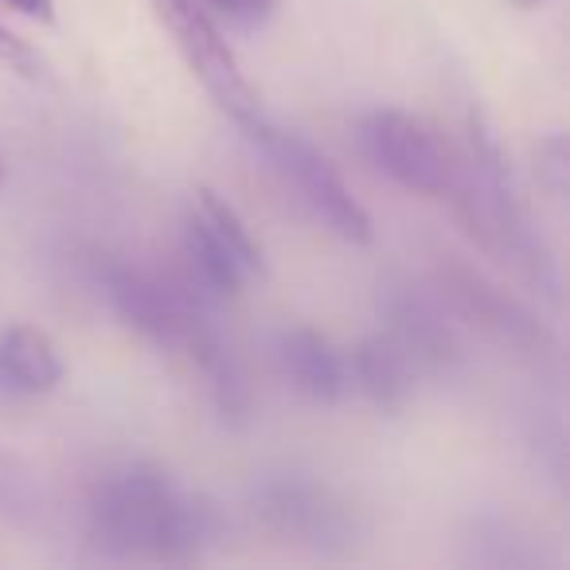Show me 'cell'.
Segmentation results:
<instances>
[{"mask_svg":"<svg viewBox=\"0 0 570 570\" xmlns=\"http://www.w3.org/2000/svg\"><path fill=\"white\" fill-rule=\"evenodd\" d=\"M160 24L168 28L176 51L184 56L188 71L204 82V90L212 95V102L227 114L230 121L246 129L250 137L266 134L269 121L262 114L258 90L250 87V79L238 67L230 43L223 40V32L215 28V20L199 9L196 0H153Z\"/></svg>","mask_w":570,"mask_h":570,"instance_id":"obj_3","label":"cell"},{"mask_svg":"<svg viewBox=\"0 0 570 570\" xmlns=\"http://www.w3.org/2000/svg\"><path fill=\"white\" fill-rule=\"evenodd\" d=\"M266 512L277 520V528L294 531V535L317 539L336 531V508L313 484H274L266 497Z\"/></svg>","mask_w":570,"mask_h":570,"instance_id":"obj_9","label":"cell"},{"mask_svg":"<svg viewBox=\"0 0 570 570\" xmlns=\"http://www.w3.org/2000/svg\"><path fill=\"white\" fill-rule=\"evenodd\" d=\"M414 360L419 356L411 352V344H403V336H372L360 344L352 367L364 395L380 411H403L414 395Z\"/></svg>","mask_w":570,"mask_h":570,"instance_id":"obj_7","label":"cell"},{"mask_svg":"<svg viewBox=\"0 0 570 570\" xmlns=\"http://www.w3.org/2000/svg\"><path fill=\"white\" fill-rule=\"evenodd\" d=\"M184 250H188V262H191V269H196V277L212 289V294H219V297L243 294V285L250 274H246L243 262H238L235 254L219 243V235L199 219V212L188 215V227H184Z\"/></svg>","mask_w":570,"mask_h":570,"instance_id":"obj_8","label":"cell"},{"mask_svg":"<svg viewBox=\"0 0 570 570\" xmlns=\"http://www.w3.org/2000/svg\"><path fill=\"white\" fill-rule=\"evenodd\" d=\"M258 141L266 145V153L274 157L277 173L294 184L297 199H302L333 235H341L344 243H356V246L372 243L375 238L372 215L352 196L344 176L336 173V165L317 145H309L297 134H282V129H274V126H269L266 134H258Z\"/></svg>","mask_w":570,"mask_h":570,"instance_id":"obj_4","label":"cell"},{"mask_svg":"<svg viewBox=\"0 0 570 570\" xmlns=\"http://www.w3.org/2000/svg\"><path fill=\"white\" fill-rule=\"evenodd\" d=\"M0 63H9V71L24 75V79H40L43 75V59L36 56L20 36H12L4 24H0Z\"/></svg>","mask_w":570,"mask_h":570,"instance_id":"obj_13","label":"cell"},{"mask_svg":"<svg viewBox=\"0 0 570 570\" xmlns=\"http://www.w3.org/2000/svg\"><path fill=\"white\" fill-rule=\"evenodd\" d=\"M12 9L28 20H40V24H51L56 20V0H9Z\"/></svg>","mask_w":570,"mask_h":570,"instance_id":"obj_14","label":"cell"},{"mask_svg":"<svg viewBox=\"0 0 570 570\" xmlns=\"http://www.w3.org/2000/svg\"><path fill=\"white\" fill-rule=\"evenodd\" d=\"M207 4H212L219 17H227L235 28H246V32H250V28H262L269 17H274L282 0H207Z\"/></svg>","mask_w":570,"mask_h":570,"instance_id":"obj_12","label":"cell"},{"mask_svg":"<svg viewBox=\"0 0 570 570\" xmlns=\"http://www.w3.org/2000/svg\"><path fill=\"white\" fill-rule=\"evenodd\" d=\"M360 145L399 188L426 199H453L465 173V160L453 145L430 121L406 110H372L360 121Z\"/></svg>","mask_w":570,"mask_h":570,"instance_id":"obj_2","label":"cell"},{"mask_svg":"<svg viewBox=\"0 0 570 570\" xmlns=\"http://www.w3.org/2000/svg\"><path fill=\"white\" fill-rule=\"evenodd\" d=\"M215 515L165 469L129 461L95 481L87 497V535L102 551L180 559L207 543Z\"/></svg>","mask_w":570,"mask_h":570,"instance_id":"obj_1","label":"cell"},{"mask_svg":"<svg viewBox=\"0 0 570 570\" xmlns=\"http://www.w3.org/2000/svg\"><path fill=\"white\" fill-rule=\"evenodd\" d=\"M63 380V360L48 333L12 325L0 333V387L12 395H48Z\"/></svg>","mask_w":570,"mask_h":570,"instance_id":"obj_6","label":"cell"},{"mask_svg":"<svg viewBox=\"0 0 570 570\" xmlns=\"http://www.w3.org/2000/svg\"><path fill=\"white\" fill-rule=\"evenodd\" d=\"M0 180H4V165H0Z\"/></svg>","mask_w":570,"mask_h":570,"instance_id":"obj_16","label":"cell"},{"mask_svg":"<svg viewBox=\"0 0 570 570\" xmlns=\"http://www.w3.org/2000/svg\"><path fill=\"white\" fill-rule=\"evenodd\" d=\"M32 484H28V473H20V465L12 458L0 453V512L4 515H20L32 512Z\"/></svg>","mask_w":570,"mask_h":570,"instance_id":"obj_11","label":"cell"},{"mask_svg":"<svg viewBox=\"0 0 570 570\" xmlns=\"http://www.w3.org/2000/svg\"><path fill=\"white\" fill-rule=\"evenodd\" d=\"M512 4H520V9H531V4H535V0H512Z\"/></svg>","mask_w":570,"mask_h":570,"instance_id":"obj_15","label":"cell"},{"mask_svg":"<svg viewBox=\"0 0 570 570\" xmlns=\"http://www.w3.org/2000/svg\"><path fill=\"white\" fill-rule=\"evenodd\" d=\"M196 212H199V219L219 235V243L227 246L238 262H243L246 274H262V254H258V246H254L250 230H246V223L238 219V212L219 196V191L199 188L196 191Z\"/></svg>","mask_w":570,"mask_h":570,"instance_id":"obj_10","label":"cell"},{"mask_svg":"<svg viewBox=\"0 0 570 570\" xmlns=\"http://www.w3.org/2000/svg\"><path fill=\"white\" fill-rule=\"evenodd\" d=\"M277 360H282L285 380L294 383L313 403H336L348 387V367H344L341 352L313 328H289L277 341Z\"/></svg>","mask_w":570,"mask_h":570,"instance_id":"obj_5","label":"cell"}]
</instances>
